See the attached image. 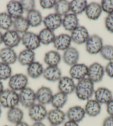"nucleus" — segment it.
<instances>
[{
  "label": "nucleus",
  "mask_w": 113,
  "mask_h": 126,
  "mask_svg": "<svg viewBox=\"0 0 113 126\" xmlns=\"http://www.w3.org/2000/svg\"><path fill=\"white\" fill-rule=\"evenodd\" d=\"M104 68H105V73L108 76L113 79V61L109 62Z\"/></svg>",
  "instance_id": "37998d69"
},
{
  "label": "nucleus",
  "mask_w": 113,
  "mask_h": 126,
  "mask_svg": "<svg viewBox=\"0 0 113 126\" xmlns=\"http://www.w3.org/2000/svg\"><path fill=\"white\" fill-rule=\"evenodd\" d=\"M35 53L34 51L25 49L19 52L17 61L22 66H29L35 61Z\"/></svg>",
  "instance_id": "a878e982"
},
{
  "label": "nucleus",
  "mask_w": 113,
  "mask_h": 126,
  "mask_svg": "<svg viewBox=\"0 0 113 126\" xmlns=\"http://www.w3.org/2000/svg\"><path fill=\"white\" fill-rule=\"evenodd\" d=\"M54 10L56 14L61 17H64L71 12L70 2L66 0H59L56 1Z\"/></svg>",
  "instance_id": "f704fd0d"
},
{
  "label": "nucleus",
  "mask_w": 113,
  "mask_h": 126,
  "mask_svg": "<svg viewBox=\"0 0 113 126\" xmlns=\"http://www.w3.org/2000/svg\"><path fill=\"white\" fill-rule=\"evenodd\" d=\"M43 76L48 81L55 82L62 77V71L58 67L48 66L44 69Z\"/></svg>",
  "instance_id": "393cba45"
},
{
  "label": "nucleus",
  "mask_w": 113,
  "mask_h": 126,
  "mask_svg": "<svg viewBox=\"0 0 113 126\" xmlns=\"http://www.w3.org/2000/svg\"><path fill=\"white\" fill-rule=\"evenodd\" d=\"M88 71V67L85 64L77 63L71 67L69 73L71 79L80 81L87 77Z\"/></svg>",
  "instance_id": "2eb2a0df"
},
{
  "label": "nucleus",
  "mask_w": 113,
  "mask_h": 126,
  "mask_svg": "<svg viewBox=\"0 0 113 126\" xmlns=\"http://www.w3.org/2000/svg\"><path fill=\"white\" fill-rule=\"evenodd\" d=\"M19 104L18 93L11 89L5 90L0 94V105L9 110L16 107Z\"/></svg>",
  "instance_id": "f03ea898"
},
{
  "label": "nucleus",
  "mask_w": 113,
  "mask_h": 126,
  "mask_svg": "<svg viewBox=\"0 0 113 126\" xmlns=\"http://www.w3.org/2000/svg\"><path fill=\"white\" fill-rule=\"evenodd\" d=\"M4 90H5V89H4L3 84L2 83V82L0 81V94H1V93Z\"/></svg>",
  "instance_id": "8fccbe9b"
},
{
  "label": "nucleus",
  "mask_w": 113,
  "mask_h": 126,
  "mask_svg": "<svg viewBox=\"0 0 113 126\" xmlns=\"http://www.w3.org/2000/svg\"><path fill=\"white\" fill-rule=\"evenodd\" d=\"M21 42L26 49L34 51L40 47V42L38 34L28 31L22 34Z\"/></svg>",
  "instance_id": "6e6552de"
},
{
  "label": "nucleus",
  "mask_w": 113,
  "mask_h": 126,
  "mask_svg": "<svg viewBox=\"0 0 113 126\" xmlns=\"http://www.w3.org/2000/svg\"><path fill=\"white\" fill-rule=\"evenodd\" d=\"M1 114H2V107L0 105V118L1 117Z\"/></svg>",
  "instance_id": "603ef678"
},
{
  "label": "nucleus",
  "mask_w": 113,
  "mask_h": 126,
  "mask_svg": "<svg viewBox=\"0 0 113 126\" xmlns=\"http://www.w3.org/2000/svg\"><path fill=\"white\" fill-rule=\"evenodd\" d=\"M100 6L103 11L108 15L113 13V0H103Z\"/></svg>",
  "instance_id": "58836bf2"
},
{
  "label": "nucleus",
  "mask_w": 113,
  "mask_h": 126,
  "mask_svg": "<svg viewBox=\"0 0 113 126\" xmlns=\"http://www.w3.org/2000/svg\"><path fill=\"white\" fill-rule=\"evenodd\" d=\"M19 2L22 6L24 12L28 13L35 9L36 2L33 0H22Z\"/></svg>",
  "instance_id": "ea45409f"
},
{
  "label": "nucleus",
  "mask_w": 113,
  "mask_h": 126,
  "mask_svg": "<svg viewBox=\"0 0 113 126\" xmlns=\"http://www.w3.org/2000/svg\"><path fill=\"white\" fill-rule=\"evenodd\" d=\"M66 31L72 32L76 28L79 26V19L77 15L69 13L62 17V24Z\"/></svg>",
  "instance_id": "b1692460"
},
{
  "label": "nucleus",
  "mask_w": 113,
  "mask_h": 126,
  "mask_svg": "<svg viewBox=\"0 0 113 126\" xmlns=\"http://www.w3.org/2000/svg\"><path fill=\"white\" fill-rule=\"evenodd\" d=\"M85 44L86 51L90 55H96L100 53L104 46L102 38L95 34L90 36Z\"/></svg>",
  "instance_id": "0eeeda50"
},
{
  "label": "nucleus",
  "mask_w": 113,
  "mask_h": 126,
  "mask_svg": "<svg viewBox=\"0 0 113 126\" xmlns=\"http://www.w3.org/2000/svg\"><path fill=\"white\" fill-rule=\"evenodd\" d=\"M12 71L10 65L0 62V81L9 79L12 76Z\"/></svg>",
  "instance_id": "e433bc0d"
},
{
  "label": "nucleus",
  "mask_w": 113,
  "mask_h": 126,
  "mask_svg": "<svg viewBox=\"0 0 113 126\" xmlns=\"http://www.w3.org/2000/svg\"><path fill=\"white\" fill-rule=\"evenodd\" d=\"M26 18L30 27H38L43 23V18L42 14L39 11L36 9L28 12Z\"/></svg>",
  "instance_id": "c756f323"
},
{
  "label": "nucleus",
  "mask_w": 113,
  "mask_h": 126,
  "mask_svg": "<svg viewBox=\"0 0 113 126\" xmlns=\"http://www.w3.org/2000/svg\"><path fill=\"white\" fill-rule=\"evenodd\" d=\"M24 118V112L23 110L18 106L11 108L8 110L7 113V119L10 123L16 125L22 121Z\"/></svg>",
  "instance_id": "cd10ccee"
},
{
  "label": "nucleus",
  "mask_w": 113,
  "mask_h": 126,
  "mask_svg": "<svg viewBox=\"0 0 113 126\" xmlns=\"http://www.w3.org/2000/svg\"><path fill=\"white\" fill-rule=\"evenodd\" d=\"M50 126H52V125H51Z\"/></svg>",
  "instance_id": "5fc2aeb1"
},
{
  "label": "nucleus",
  "mask_w": 113,
  "mask_h": 126,
  "mask_svg": "<svg viewBox=\"0 0 113 126\" xmlns=\"http://www.w3.org/2000/svg\"><path fill=\"white\" fill-rule=\"evenodd\" d=\"M28 84V77L23 73H16L12 75L8 83L9 88L17 92H20L27 87Z\"/></svg>",
  "instance_id": "20e7f679"
},
{
  "label": "nucleus",
  "mask_w": 113,
  "mask_h": 126,
  "mask_svg": "<svg viewBox=\"0 0 113 126\" xmlns=\"http://www.w3.org/2000/svg\"><path fill=\"white\" fill-rule=\"evenodd\" d=\"M18 94L19 103L23 107L29 109L36 103V92L32 88L27 87L19 92Z\"/></svg>",
  "instance_id": "7ed1b4c3"
},
{
  "label": "nucleus",
  "mask_w": 113,
  "mask_h": 126,
  "mask_svg": "<svg viewBox=\"0 0 113 126\" xmlns=\"http://www.w3.org/2000/svg\"><path fill=\"white\" fill-rule=\"evenodd\" d=\"M104 74L105 68L98 62H94L88 66L87 78L94 83L101 82Z\"/></svg>",
  "instance_id": "39448f33"
},
{
  "label": "nucleus",
  "mask_w": 113,
  "mask_h": 126,
  "mask_svg": "<svg viewBox=\"0 0 113 126\" xmlns=\"http://www.w3.org/2000/svg\"><path fill=\"white\" fill-rule=\"evenodd\" d=\"M66 113L68 120L78 123L83 120L86 116L84 107L78 105L71 106L69 108Z\"/></svg>",
  "instance_id": "ddd939ff"
},
{
  "label": "nucleus",
  "mask_w": 113,
  "mask_h": 126,
  "mask_svg": "<svg viewBox=\"0 0 113 126\" xmlns=\"http://www.w3.org/2000/svg\"><path fill=\"white\" fill-rule=\"evenodd\" d=\"M102 126H113V116H108L104 119Z\"/></svg>",
  "instance_id": "c03bdc74"
},
{
  "label": "nucleus",
  "mask_w": 113,
  "mask_h": 126,
  "mask_svg": "<svg viewBox=\"0 0 113 126\" xmlns=\"http://www.w3.org/2000/svg\"><path fill=\"white\" fill-rule=\"evenodd\" d=\"M43 23L45 29L54 31L62 26V17L56 13L49 14L43 18Z\"/></svg>",
  "instance_id": "dca6fc26"
},
{
  "label": "nucleus",
  "mask_w": 113,
  "mask_h": 126,
  "mask_svg": "<svg viewBox=\"0 0 113 126\" xmlns=\"http://www.w3.org/2000/svg\"><path fill=\"white\" fill-rule=\"evenodd\" d=\"M68 101V95L60 92L53 94L51 104L53 108L61 109L64 107Z\"/></svg>",
  "instance_id": "7c9ffc66"
},
{
  "label": "nucleus",
  "mask_w": 113,
  "mask_h": 126,
  "mask_svg": "<svg viewBox=\"0 0 113 126\" xmlns=\"http://www.w3.org/2000/svg\"><path fill=\"white\" fill-rule=\"evenodd\" d=\"M56 1L55 0H41L40 5L43 9L48 10L54 8L56 5Z\"/></svg>",
  "instance_id": "a19ab883"
},
{
  "label": "nucleus",
  "mask_w": 113,
  "mask_h": 126,
  "mask_svg": "<svg viewBox=\"0 0 113 126\" xmlns=\"http://www.w3.org/2000/svg\"><path fill=\"white\" fill-rule=\"evenodd\" d=\"M7 13L13 19L23 16L24 10L20 2L18 1H11L6 6Z\"/></svg>",
  "instance_id": "4be33fe9"
},
{
  "label": "nucleus",
  "mask_w": 113,
  "mask_h": 126,
  "mask_svg": "<svg viewBox=\"0 0 113 126\" xmlns=\"http://www.w3.org/2000/svg\"><path fill=\"white\" fill-rule=\"evenodd\" d=\"M36 99L38 103L45 106L51 104L53 95V91L47 86H42L36 92Z\"/></svg>",
  "instance_id": "4468645a"
},
{
  "label": "nucleus",
  "mask_w": 113,
  "mask_h": 126,
  "mask_svg": "<svg viewBox=\"0 0 113 126\" xmlns=\"http://www.w3.org/2000/svg\"><path fill=\"white\" fill-rule=\"evenodd\" d=\"M17 58L18 55L13 48L6 47L0 49V59L1 62L10 66L17 62Z\"/></svg>",
  "instance_id": "aec40b11"
},
{
  "label": "nucleus",
  "mask_w": 113,
  "mask_h": 126,
  "mask_svg": "<svg viewBox=\"0 0 113 126\" xmlns=\"http://www.w3.org/2000/svg\"><path fill=\"white\" fill-rule=\"evenodd\" d=\"M106 110L109 116H113V98L106 105Z\"/></svg>",
  "instance_id": "a18cd8bd"
},
{
  "label": "nucleus",
  "mask_w": 113,
  "mask_h": 126,
  "mask_svg": "<svg viewBox=\"0 0 113 126\" xmlns=\"http://www.w3.org/2000/svg\"><path fill=\"white\" fill-rule=\"evenodd\" d=\"M94 83L86 77L78 81L74 92L78 99L87 101L94 95Z\"/></svg>",
  "instance_id": "f257e3e1"
},
{
  "label": "nucleus",
  "mask_w": 113,
  "mask_h": 126,
  "mask_svg": "<svg viewBox=\"0 0 113 126\" xmlns=\"http://www.w3.org/2000/svg\"><path fill=\"white\" fill-rule=\"evenodd\" d=\"M14 19L7 12L0 13V29L5 31L10 30L13 26Z\"/></svg>",
  "instance_id": "c9c22d12"
},
{
  "label": "nucleus",
  "mask_w": 113,
  "mask_h": 126,
  "mask_svg": "<svg viewBox=\"0 0 113 126\" xmlns=\"http://www.w3.org/2000/svg\"><path fill=\"white\" fill-rule=\"evenodd\" d=\"M63 126H79V123L71 121H67L63 124Z\"/></svg>",
  "instance_id": "49530a36"
},
{
  "label": "nucleus",
  "mask_w": 113,
  "mask_h": 126,
  "mask_svg": "<svg viewBox=\"0 0 113 126\" xmlns=\"http://www.w3.org/2000/svg\"><path fill=\"white\" fill-rule=\"evenodd\" d=\"M21 42V36L20 34L14 30H8L3 33V43L6 47L14 48L18 46Z\"/></svg>",
  "instance_id": "9b49d317"
},
{
  "label": "nucleus",
  "mask_w": 113,
  "mask_h": 126,
  "mask_svg": "<svg viewBox=\"0 0 113 126\" xmlns=\"http://www.w3.org/2000/svg\"><path fill=\"white\" fill-rule=\"evenodd\" d=\"M102 12L100 4L93 2L88 4L84 12L88 18L90 20L97 21L100 17Z\"/></svg>",
  "instance_id": "5701e85b"
},
{
  "label": "nucleus",
  "mask_w": 113,
  "mask_h": 126,
  "mask_svg": "<svg viewBox=\"0 0 113 126\" xmlns=\"http://www.w3.org/2000/svg\"><path fill=\"white\" fill-rule=\"evenodd\" d=\"M62 60V56L59 52L51 50L45 53L44 56V62L48 66L58 67Z\"/></svg>",
  "instance_id": "bb28decb"
},
{
  "label": "nucleus",
  "mask_w": 113,
  "mask_h": 126,
  "mask_svg": "<svg viewBox=\"0 0 113 126\" xmlns=\"http://www.w3.org/2000/svg\"><path fill=\"white\" fill-rule=\"evenodd\" d=\"M62 58L65 63L71 67L78 63L79 52L76 48L71 46L64 51Z\"/></svg>",
  "instance_id": "6ab92c4d"
},
{
  "label": "nucleus",
  "mask_w": 113,
  "mask_h": 126,
  "mask_svg": "<svg viewBox=\"0 0 113 126\" xmlns=\"http://www.w3.org/2000/svg\"><path fill=\"white\" fill-rule=\"evenodd\" d=\"M46 118L51 125L60 126L66 122V113L61 109L53 108L48 111Z\"/></svg>",
  "instance_id": "1a4fd4ad"
},
{
  "label": "nucleus",
  "mask_w": 113,
  "mask_h": 126,
  "mask_svg": "<svg viewBox=\"0 0 113 126\" xmlns=\"http://www.w3.org/2000/svg\"><path fill=\"white\" fill-rule=\"evenodd\" d=\"M8 126V125H5V126Z\"/></svg>",
  "instance_id": "864d4df0"
},
{
  "label": "nucleus",
  "mask_w": 113,
  "mask_h": 126,
  "mask_svg": "<svg viewBox=\"0 0 113 126\" xmlns=\"http://www.w3.org/2000/svg\"><path fill=\"white\" fill-rule=\"evenodd\" d=\"M70 36L72 42L78 45L85 43L90 36L88 30L82 26H79L71 32Z\"/></svg>",
  "instance_id": "9d476101"
},
{
  "label": "nucleus",
  "mask_w": 113,
  "mask_h": 126,
  "mask_svg": "<svg viewBox=\"0 0 113 126\" xmlns=\"http://www.w3.org/2000/svg\"><path fill=\"white\" fill-rule=\"evenodd\" d=\"M84 108L86 115L90 117H95L100 114L101 105L95 99L91 98L86 102Z\"/></svg>",
  "instance_id": "412c9836"
},
{
  "label": "nucleus",
  "mask_w": 113,
  "mask_h": 126,
  "mask_svg": "<svg viewBox=\"0 0 113 126\" xmlns=\"http://www.w3.org/2000/svg\"><path fill=\"white\" fill-rule=\"evenodd\" d=\"M58 82V88L59 92L68 95L74 92L76 84L71 77L63 76Z\"/></svg>",
  "instance_id": "f8f14e48"
},
{
  "label": "nucleus",
  "mask_w": 113,
  "mask_h": 126,
  "mask_svg": "<svg viewBox=\"0 0 113 126\" xmlns=\"http://www.w3.org/2000/svg\"><path fill=\"white\" fill-rule=\"evenodd\" d=\"M3 34L0 31V45H1L2 43H3Z\"/></svg>",
  "instance_id": "3c124183"
},
{
  "label": "nucleus",
  "mask_w": 113,
  "mask_h": 126,
  "mask_svg": "<svg viewBox=\"0 0 113 126\" xmlns=\"http://www.w3.org/2000/svg\"><path fill=\"white\" fill-rule=\"evenodd\" d=\"M99 53L104 60L109 62L113 61V46L109 45L104 46Z\"/></svg>",
  "instance_id": "4c0bfd02"
},
{
  "label": "nucleus",
  "mask_w": 113,
  "mask_h": 126,
  "mask_svg": "<svg viewBox=\"0 0 113 126\" xmlns=\"http://www.w3.org/2000/svg\"><path fill=\"white\" fill-rule=\"evenodd\" d=\"M31 126H46L44 123H43L42 122H34Z\"/></svg>",
  "instance_id": "09e8293b"
},
{
  "label": "nucleus",
  "mask_w": 113,
  "mask_h": 126,
  "mask_svg": "<svg viewBox=\"0 0 113 126\" xmlns=\"http://www.w3.org/2000/svg\"><path fill=\"white\" fill-rule=\"evenodd\" d=\"M44 68L39 62L34 61L27 66V73L28 76L32 79H37L43 76Z\"/></svg>",
  "instance_id": "c85d7f7f"
},
{
  "label": "nucleus",
  "mask_w": 113,
  "mask_h": 126,
  "mask_svg": "<svg viewBox=\"0 0 113 126\" xmlns=\"http://www.w3.org/2000/svg\"><path fill=\"white\" fill-rule=\"evenodd\" d=\"M71 42L72 41L69 34L62 33L56 36L53 44L56 51H64L71 47Z\"/></svg>",
  "instance_id": "a211bd4d"
},
{
  "label": "nucleus",
  "mask_w": 113,
  "mask_h": 126,
  "mask_svg": "<svg viewBox=\"0 0 113 126\" xmlns=\"http://www.w3.org/2000/svg\"><path fill=\"white\" fill-rule=\"evenodd\" d=\"M29 25L26 17L22 16L18 18L14 19L13 27L14 30L19 34H23L28 32Z\"/></svg>",
  "instance_id": "2f4dec72"
},
{
  "label": "nucleus",
  "mask_w": 113,
  "mask_h": 126,
  "mask_svg": "<svg viewBox=\"0 0 113 126\" xmlns=\"http://www.w3.org/2000/svg\"><path fill=\"white\" fill-rule=\"evenodd\" d=\"M41 44L49 45L53 43L56 36L54 31L47 29H42L38 34Z\"/></svg>",
  "instance_id": "473e14b6"
},
{
  "label": "nucleus",
  "mask_w": 113,
  "mask_h": 126,
  "mask_svg": "<svg viewBox=\"0 0 113 126\" xmlns=\"http://www.w3.org/2000/svg\"><path fill=\"white\" fill-rule=\"evenodd\" d=\"M14 126H31L28 123L26 122L25 121H21L20 122L17 123L16 125H15Z\"/></svg>",
  "instance_id": "de8ad7c7"
},
{
  "label": "nucleus",
  "mask_w": 113,
  "mask_h": 126,
  "mask_svg": "<svg viewBox=\"0 0 113 126\" xmlns=\"http://www.w3.org/2000/svg\"><path fill=\"white\" fill-rule=\"evenodd\" d=\"M105 26L109 32L113 33V13L106 16L105 19Z\"/></svg>",
  "instance_id": "79ce46f5"
},
{
  "label": "nucleus",
  "mask_w": 113,
  "mask_h": 126,
  "mask_svg": "<svg viewBox=\"0 0 113 126\" xmlns=\"http://www.w3.org/2000/svg\"><path fill=\"white\" fill-rule=\"evenodd\" d=\"M88 5L85 0H73L70 2V10L71 13L75 15L82 14L85 11Z\"/></svg>",
  "instance_id": "72a5a7b5"
},
{
  "label": "nucleus",
  "mask_w": 113,
  "mask_h": 126,
  "mask_svg": "<svg viewBox=\"0 0 113 126\" xmlns=\"http://www.w3.org/2000/svg\"><path fill=\"white\" fill-rule=\"evenodd\" d=\"M48 110L45 106L35 103L28 109V116L34 122H42L47 118Z\"/></svg>",
  "instance_id": "423d86ee"
},
{
  "label": "nucleus",
  "mask_w": 113,
  "mask_h": 126,
  "mask_svg": "<svg viewBox=\"0 0 113 126\" xmlns=\"http://www.w3.org/2000/svg\"><path fill=\"white\" fill-rule=\"evenodd\" d=\"M94 96V99L101 105H106L113 98L112 91L104 87H101L95 90Z\"/></svg>",
  "instance_id": "f3484780"
}]
</instances>
